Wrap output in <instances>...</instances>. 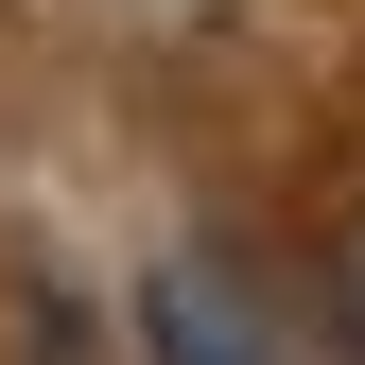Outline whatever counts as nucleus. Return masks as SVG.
Masks as SVG:
<instances>
[{
  "label": "nucleus",
  "mask_w": 365,
  "mask_h": 365,
  "mask_svg": "<svg viewBox=\"0 0 365 365\" xmlns=\"http://www.w3.org/2000/svg\"><path fill=\"white\" fill-rule=\"evenodd\" d=\"M157 331L192 348V365H244V348H226V296H209V279H157Z\"/></svg>",
  "instance_id": "nucleus-1"
},
{
  "label": "nucleus",
  "mask_w": 365,
  "mask_h": 365,
  "mask_svg": "<svg viewBox=\"0 0 365 365\" xmlns=\"http://www.w3.org/2000/svg\"><path fill=\"white\" fill-rule=\"evenodd\" d=\"M331 313H348V348H365V226L331 244Z\"/></svg>",
  "instance_id": "nucleus-2"
}]
</instances>
